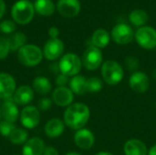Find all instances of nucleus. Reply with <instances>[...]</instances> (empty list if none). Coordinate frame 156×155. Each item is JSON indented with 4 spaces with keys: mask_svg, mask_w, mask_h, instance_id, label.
Returning a JSON list of instances; mask_svg holds the SVG:
<instances>
[{
    "mask_svg": "<svg viewBox=\"0 0 156 155\" xmlns=\"http://www.w3.org/2000/svg\"><path fill=\"white\" fill-rule=\"evenodd\" d=\"M32 89L34 90V91L40 95H47L51 91L52 85L48 78L38 76L34 79L32 83Z\"/></svg>",
    "mask_w": 156,
    "mask_h": 155,
    "instance_id": "4be33fe9",
    "label": "nucleus"
},
{
    "mask_svg": "<svg viewBox=\"0 0 156 155\" xmlns=\"http://www.w3.org/2000/svg\"><path fill=\"white\" fill-rule=\"evenodd\" d=\"M64 51V44L59 38H50L47 41L43 48V56L48 60L58 59Z\"/></svg>",
    "mask_w": 156,
    "mask_h": 155,
    "instance_id": "9d476101",
    "label": "nucleus"
},
{
    "mask_svg": "<svg viewBox=\"0 0 156 155\" xmlns=\"http://www.w3.org/2000/svg\"><path fill=\"white\" fill-rule=\"evenodd\" d=\"M155 109H156V103H155Z\"/></svg>",
    "mask_w": 156,
    "mask_h": 155,
    "instance_id": "79ce46f5",
    "label": "nucleus"
},
{
    "mask_svg": "<svg viewBox=\"0 0 156 155\" xmlns=\"http://www.w3.org/2000/svg\"><path fill=\"white\" fill-rule=\"evenodd\" d=\"M111 40V36L108 33L107 30L103 29V28H100L97 29L91 37V42L93 44L94 47L98 48H106Z\"/></svg>",
    "mask_w": 156,
    "mask_h": 155,
    "instance_id": "5701e85b",
    "label": "nucleus"
},
{
    "mask_svg": "<svg viewBox=\"0 0 156 155\" xmlns=\"http://www.w3.org/2000/svg\"><path fill=\"white\" fill-rule=\"evenodd\" d=\"M20 122L26 129H34L40 122L39 110L35 106H26L20 113Z\"/></svg>",
    "mask_w": 156,
    "mask_h": 155,
    "instance_id": "6e6552de",
    "label": "nucleus"
},
{
    "mask_svg": "<svg viewBox=\"0 0 156 155\" xmlns=\"http://www.w3.org/2000/svg\"><path fill=\"white\" fill-rule=\"evenodd\" d=\"M10 51L11 50L8 39L4 37H0V60L5 58Z\"/></svg>",
    "mask_w": 156,
    "mask_h": 155,
    "instance_id": "c756f323",
    "label": "nucleus"
},
{
    "mask_svg": "<svg viewBox=\"0 0 156 155\" xmlns=\"http://www.w3.org/2000/svg\"><path fill=\"white\" fill-rule=\"evenodd\" d=\"M123 151L125 155H147V148L145 144L137 139L129 140L124 144Z\"/></svg>",
    "mask_w": 156,
    "mask_h": 155,
    "instance_id": "aec40b11",
    "label": "nucleus"
},
{
    "mask_svg": "<svg viewBox=\"0 0 156 155\" xmlns=\"http://www.w3.org/2000/svg\"><path fill=\"white\" fill-rule=\"evenodd\" d=\"M42 58L43 51L33 44L25 45L17 51L18 61L26 67H35L42 61Z\"/></svg>",
    "mask_w": 156,
    "mask_h": 155,
    "instance_id": "f03ea898",
    "label": "nucleus"
},
{
    "mask_svg": "<svg viewBox=\"0 0 156 155\" xmlns=\"http://www.w3.org/2000/svg\"><path fill=\"white\" fill-rule=\"evenodd\" d=\"M74 100V93L67 87H58L52 93V100L60 107H69L72 104Z\"/></svg>",
    "mask_w": 156,
    "mask_h": 155,
    "instance_id": "ddd939ff",
    "label": "nucleus"
},
{
    "mask_svg": "<svg viewBox=\"0 0 156 155\" xmlns=\"http://www.w3.org/2000/svg\"><path fill=\"white\" fill-rule=\"evenodd\" d=\"M148 155H156V144L155 145H154V146L150 149L149 154Z\"/></svg>",
    "mask_w": 156,
    "mask_h": 155,
    "instance_id": "4c0bfd02",
    "label": "nucleus"
},
{
    "mask_svg": "<svg viewBox=\"0 0 156 155\" xmlns=\"http://www.w3.org/2000/svg\"><path fill=\"white\" fill-rule=\"evenodd\" d=\"M1 117L2 116H1V104H0V119H1Z\"/></svg>",
    "mask_w": 156,
    "mask_h": 155,
    "instance_id": "a19ab883",
    "label": "nucleus"
},
{
    "mask_svg": "<svg viewBox=\"0 0 156 155\" xmlns=\"http://www.w3.org/2000/svg\"><path fill=\"white\" fill-rule=\"evenodd\" d=\"M16 128V127L13 122H9L4 120L0 122V134L4 137H9L11 132Z\"/></svg>",
    "mask_w": 156,
    "mask_h": 155,
    "instance_id": "c85d7f7f",
    "label": "nucleus"
},
{
    "mask_svg": "<svg viewBox=\"0 0 156 155\" xmlns=\"http://www.w3.org/2000/svg\"><path fill=\"white\" fill-rule=\"evenodd\" d=\"M103 88V82L97 77H92L87 79V91L88 92H99Z\"/></svg>",
    "mask_w": 156,
    "mask_h": 155,
    "instance_id": "cd10ccee",
    "label": "nucleus"
},
{
    "mask_svg": "<svg viewBox=\"0 0 156 155\" xmlns=\"http://www.w3.org/2000/svg\"><path fill=\"white\" fill-rule=\"evenodd\" d=\"M81 58L73 53L65 54L58 62L59 71L68 77H74L78 75L81 69Z\"/></svg>",
    "mask_w": 156,
    "mask_h": 155,
    "instance_id": "39448f33",
    "label": "nucleus"
},
{
    "mask_svg": "<svg viewBox=\"0 0 156 155\" xmlns=\"http://www.w3.org/2000/svg\"><path fill=\"white\" fill-rule=\"evenodd\" d=\"M65 129V123L58 118L49 120L45 125V133L49 138H57L60 136Z\"/></svg>",
    "mask_w": 156,
    "mask_h": 155,
    "instance_id": "6ab92c4d",
    "label": "nucleus"
},
{
    "mask_svg": "<svg viewBox=\"0 0 156 155\" xmlns=\"http://www.w3.org/2000/svg\"><path fill=\"white\" fill-rule=\"evenodd\" d=\"M52 106V100L48 98H43L38 101V110L46 111H48Z\"/></svg>",
    "mask_w": 156,
    "mask_h": 155,
    "instance_id": "473e14b6",
    "label": "nucleus"
},
{
    "mask_svg": "<svg viewBox=\"0 0 156 155\" xmlns=\"http://www.w3.org/2000/svg\"><path fill=\"white\" fill-rule=\"evenodd\" d=\"M5 5L4 0H0V18L3 17V16L5 15Z\"/></svg>",
    "mask_w": 156,
    "mask_h": 155,
    "instance_id": "e433bc0d",
    "label": "nucleus"
},
{
    "mask_svg": "<svg viewBox=\"0 0 156 155\" xmlns=\"http://www.w3.org/2000/svg\"><path fill=\"white\" fill-rule=\"evenodd\" d=\"M27 138H28V132L25 129H20V128H16L8 137L10 143L16 145L24 144L27 141Z\"/></svg>",
    "mask_w": 156,
    "mask_h": 155,
    "instance_id": "bb28decb",
    "label": "nucleus"
},
{
    "mask_svg": "<svg viewBox=\"0 0 156 155\" xmlns=\"http://www.w3.org/2000/svg\"><path fill=\"white\" fill-rule=\"evenodd\" d=\"M58 13L64 17H74L80 11V3L79 0H58L57 4Z\"/></svg>",
    "mask_w": 156,
    "mask_h": 155,
    "instance_id": "f8f14e48",
    "label": "nucleus"
},
{
    "mask_svg": "<svg viewBox=\"0 0 156 155\" xmlns=\"http://www.w3.org/2000/svg\"><path fill=\"white\" fill-rule=\"evenodd\" d=\"M95 155H113V154H112L111 153H108V152H100V153H96Z\"/></svg>",
    "mask_w": 156,
    "mask_h": 155,
    "instance_id": "58836bf2",
    "label": "nucleus"
},
{
    "mask_svg": "<svg viewBox=\"0 0 156 155\" xmlns=\"http://www.w3.org/2000/svg\"><path fill=\"white\" fill-rule=\"evenodd\" d=\"M125 65H126V68L128 69L134 70V69H138V67H139V61L134 57H129L125 60Z\"/></svg>",
    "mask_w": 156,
    "mask_h": 155,
    "instance_id": "2f4dec72",
    "label": "nucleus"
},
{
    "mask_svg": "<svg viewBox=\"0 0 156 155\" xmlns=\"http://www.w3.org/2000/svg\"><path fill=\"white\" fill-rule=\"evenodd\" d=\"M129 84L131 89L137 93H144L147 91L150 86L148 76L142 71H136L130 77Z\"/></svg>",
    "mask_w": 156,
    "mask_h": 155,
    "instance_id": "4468645a",
    "label": "nucleus"
},
{
    "mask_svg": "<svg viewBox=\"0 0 156 155\" xmlns=\"http://www.w3.org/2000/svg\"><path fill=\"white\" fill-rule=\"evenodd\" d=\"M0 30L5 34H11L16 30V25L11 20H5L0 24Z\"/></svg>",
    "mask_w": 156,
    "mask_h": 155,
    "instance_id": "7c9ffc66",
    "label": "nucleus"
},
{
    "mask_svg": "<svg viewBox=\"0 0 156 155\" xmlns=\"http://www.w3.org/2000/svg\"><path fill=\"white\" fill-rule=\"evenodd\" d=\"M16 80L9 73H0V99L7 100L13 97L16 90Z\"/></svg>",
    "mask_w": 156,
    "mask_h": 155,
    "instance_id": "9b49d317",
    "label": "nucleus"
},
{
    "mask_svg": "<svg viewBox=\"0 0 156 155\" xmlns=\"http://www.w3.org/2000/svg\"><path fill=\"white\" fill-rule=\"evenodd\" d=\"M34 5L28 0L17 1L14 4L11 9V16L13 19L20 25L29 23L34 16Z\"/></svg>",
    "mask_w": 156,
    "mask_h": 155,
    "instance_id": "7ed1b4c3",
    "label": "nucleus"
},
{
    "mask_svg": "<svg viewBox=\"0 0 156 155\" xmlns=\"http://www.w3.org/2000/svg\"><path fill=\"white\" fill-rule=\"evenodd\" d=\"M43 155H59L58 152L52 146H48L45 148Z\"/></svg>",
    "mask_w": 156,
    "mask_h": 155,
    "instance_id": "c9c22d12",
    "label": "nucleus"
},
{
    "mask_svg": "<svg viewBox=\"0 0 156 155\" xmlns=\"http://www.w3.org/2000/svg\"><path fill=\"white\" fill-rule=\"evenodd\" d=\"M1 116L4 121L13 123L19 118V111L13 98L5 100L1 104Z\"/></svg>",
    "mask_w": 156,
    "mask_h": 155,
    "instance_id": "2eb2a0df",
    "label": "nucleus"
},
{
    "mask_svg": "<svg viewBox=\"0 0 156 155\" xmlns=\"http://www.w3.org/2000/svg\"><path fill=\"white\" fill-rule=\"evenodd\" d=\"M66 155H80V153H75V152H71V153H67Z\"/></svg>",
    "mask_w": 156,
    "mask_h": 155,
    "instance_id": "ea45409f",
    "label": "nucleus"
},
{
    "mask_svg": "<svg viewBox=\"0 0 156 155\" xmlns=\"http://www.w3.org/2000/svg\"><path fill=\"white\" fill-rule=\"evenodd\" d=\"M101 75L103 80L109 85H117L123 79V69L122 66L114 60H107L102 64Z\"/></svg>",
    "mask_w": 156,
    "mask_h": 155,
    "instance_id": "20e7f679",
    "label": "nucleus"
},
{
    "mask_svg": "<svg viewBox=\"0 0 156 155\" xmlns=\"http://www.w3.org/2000/svg\"><path fill=\"white\" fill-rule=\"evenodd\" d=\"M45 143L38 137L27 140L22 147L23 155H43L45 150Z\"/></svg>",
    "mask_w": 156,
    "mask_h": 155,
    "instance_id": "a211bd4d",
    "label": "nucleus"
},
{
    "mask_svg": "<svg viewBox=\"0 0 156 155\" xmlns=\"http://www.w3.org/2000/svg\"><path fill=\"white\" fill-rule=\"evenodd\" d=\"M74 142L79 148L89 150L93 146L95 138L93 133L90 130L82 128L76 132L74 135Z\"/></svg>",
    "mask_w": 156,
    "mask_h": 155,
    "instance_id": "dca6fc26",
    "label": "nucleus"
},
{
    "mask_svg": "<svg viewBox=\"0 0 156 155\" xmlns=\"http://www.w3.org/2000/svg\"><path fill=\"white\" fill-rule=\"evenodd\" d=\"M69 82V77L60 73L57 76L56 78V84L58 86V87H65L68 83Z\"/></svg>",
    "mask_w": 156,
    "mask_h": 155,
    "instance_id": "72a5a7b5",
    "label": "nucleus"
},
{
    "mask_svg": "<svg viewBox=\"0 0 156 155\" xmlns=\"http://www.w3.org/2000/svg\"><path fill=\"white\" fill-rule=\"evenodd\" d=\"M112 37L117 44L126 45L133 40L134 33L129 25L118 24L112 30Z\"/></svg>",
    "mask_w": 156,
    "mask_h": 155,
    "instance_id": "1a4fd4ad",
    "label": "nucleus"
},
{
    "mask_svg": "<svg viewBox=\"0 0 156 155\" xmlns=\"http://www.w3.org/2000/svg\"><path fill=\"white\" fill-rule=\"evenodd\" d=\"M81 62L85 69L89 70L97 69L102 62V53L100 48L90 46L83 52Z\"/></svg>",
    "mask_w": 156,
    "mask_h": 155,
    "instance_id": "0eeeda50",
    "label": "nucleus"
},
{
    "mask_svg": "<svg viewBox=\"0 0 156 155\" xmlns=\"http://www.w3.org/2000/svg\"><path fill=\"white\" fill-rule=\"evenodd\" d=\"M90 111L84 103L69 105L64 112V123L72 130H80L89 122Z\"/></svg>",
    "mask_w": 156,
    "mask_h": 155,
    "instance_id": "f257e3e1",
    "label": "nucleus"
},
{
    "mask_svg": "<svg viewBox=\"0 0 156 155\" xmlns=\"http://www.w3.org/2000/svg\"><path fill=\"white\" fill-rule=\"evenodd\" d=\"M137 43L144 49L156 48V30L151 26H142L134 34Z\"/></svg>",
    "mask_w": 156,
    "mask_h": 155,
    "instance_id": "423d86ee",
    "label": "nucleus"
},
{
    "mask_svg": "<svg viewBox=\"0 0 156 155\" xmlns=\"http://www.w3.org/2000/svg\"><path fill=\"white\" fill-rule=\"evenodd\" d=\"M12 98L16 105H28L34 99V90L27 85L20 86L16 90Z\"/></svg>",
    "mask_w": 156,
    "mask_h": 155,
    "instance_id": "f3484780",
    "label": "nucleus"
},
{
    "mask_svg": "<svg viewBox=\"0 0 156 155\" xmlns=\"http://www.w3.org/2000/svg\"><path fill=\"white\" fill-rule=\"evenodd\" d=\"M34 8L37 14L48 16L54 13L55 5L51 0H36Z\"/></svg>",
    "mask_w": 156,
    "mask_h": 155,
    "instance_id": "b1692460",
    "label": "nucleus"
},
{
    "mask_svg": "<svg viewBox=\"0 0 156 155\" xmlns=\"http://www.w3.org/2000/svg\"><path fill=\"white\" fill-rule=\"evenodd\" d=\"M129 19L133 25H134L136 26H142L147 23L149 16L145 10L135 9L131 12V14L129 16Z\"/></svg>",
    "mask_w": 156,
    "mask_h": 155,
    "instance_id": "393cba45",
    "label": "nucleus"
},
{
    "mask_svg": "<svg viewBox=\"0 0 156 155\" xmlns=\"http://www.w3.org/2000/svg\"><path fill=\"white\" fill-rule=\"evenodd\" d=\"M7 39L10 45V50L18 51L23 46H25V43L27 41V37L22 32H16L11 35Z\"/></svg>",
    "mask_w": 156,
    "mask_h": 155,
    "instance_id": "a878e982",
    "label": "nucleus"
},
{
    "mask_svg": "<svg viewBox=\"0 0 156 155\" xmlns=\"http://www.w3.org/2000/svg\"><path fill=\"white\" fill-rule=\"evenodd\" d=\"M69 89L77 95L87 93V79L80 75H76L69 79Z\"/></svg>",
    "mask_w": 156,
    "mask_h": 155,
    "instance_id": "412c9836",
    "label": "nucleus"
},
{
    "mask_svg": "<svg viewBox=\"0 0 156 155\" xmlns=\"http://www.w3.org/2000/svg\"><path fill=\"white\" fill-rule=\"evenodd\" d=\"M48 35L50 37V38H58V35H59V30L58 27L56 26H51L48 29Z\"/></svg>",
    "mask_w": 156,
    "mask_h": 155,
    "instance_id": "f704fd0d",
    "label": "nucleus"
}]
</instances>
